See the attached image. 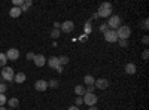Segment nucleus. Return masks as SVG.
Masks as SVG:
<instances>
[{"label":"nucleus","mask_w":149,"mask_h":110,"mask_svg":"<svg viewBox=\"0 0 149 110\" xmlns=\"http://www.w3.org/2000/svg\"><path fill=\"white\" fill-rule=\"evenodd\" d=\"M103 34H104V40H106L107 43H115V42H118L116 30H107V31L103 33Z\"/></svg>","instance_id":"423d86ee"},{"label":"nucleus","mask_w":149,"mask_h":110,"mask_svg":"<svg viewBox=\"0 0 149 110\" xmlns=\"http://www.w3.org/2000/svg\"><path fill=\"white\" fill-rule=\"evenodd\" d=\"M6 89H8V85L6 83H0V94H5Z\"/></svg>","instance_id":"393cba45"},{"label":"nucleus","mask_w":149,"mask_h":110,"mask_svg":"<svg viewBox=\"0 0 149 110\" xmlns=\"http://www.w3.org/2000/svg\"><path fill=\"white\" fill-rule=\"evenodd\" d=\"M97 15H98V18H109V17H112V3H109V2L102 3L100 6H98Z\"/></svg>","instance_id":"f257e3e1"},{"label":"nucleus","mask_w":149,"mask_h":110,"mask_svg":"<svg viewBox=\"0 0 149 110\" xmlns=\"http://www.w3.org/2000/svg\"><path fill=\"white\" fill-rule=\"evenodd\" d=\"M58 86H60V82L57 79H52L48 82V88H58Z\"/></svg>","instance_id":"412c9836"},{"label":"nucleus","mask_w":149,"mask_h":110,"mask_svg":"<svg viewBox=\"0 0 149 110\" xmlns=\"http://www.w3.org/2000/svg\"><path fill=\"white\" fill-rule=\"evenodd\" d=\"M74 94H76L78 97H84L85 95V86H82V85H76V86H74Z\"/></svg>","instance_id":"dca6fc26"},{"label":"nucleus","mask_w":149,"mask_h":110,"mask_svg":"<svg viewBox=\"0 0 149 110\" xmlns=\"http://www.w3.org/2000/svg\"><path fill=\"white\" fill-rule=\"evenodd\" d=\"M118 43H119L121 48H127L128 46V40H118Z\"/></svg>","instance_id":"bb28decb"},{"label":"nucleus","mask_w":149,"mask_h":110,"mask_svg":"<svg viewBox=\"0 0 149 110\" xmlns=\"http://www.w3.org/2000/svg\"><path fill=\"white\" fill-rule=\"evenodd\" d=\"M8 110H14V109H8Z\"/></svg>","instance_id":"ea45409f"},{"label":"nucleus","mask_w":149,"mask_h":110,"mask_svg":"<svg viewBox=\"0 0 149 110\" xmlns=\"http://www.w3.org/2000/svg\"><path fill=\"white\" fill-rule=\"evenodd\" d=\"M88 110H97V107H88Z\"/></svg>","instance_id":"58836bf2"},{"label":"nucleus","mask_w":149,"mask_h":110,"mask_svg":"<svg viewBox=\"0 0 149 110\" xmlns=\"http://www.w3.org/2000/svg\"><path fill=\"white\" fill-rule=\"evenodd\" d=\"M94 82H95V79H94L91 75H86V76L84 77V83L86 85V86H91V85H94Z\"/></svg>","instance_id":"a211bd4d"},{"label":"nucleus","mask_w":149,"mask_h":110,"mask_svg":"<svg viewBox=\"0 0 149 110\" xmlns=\"http://www.w3.org/2000/svg\"><path fill=\"white\" fill-rule=\"evenodd\" d=\"M57 71H58V73H63V66H60V67L57 68Z\"/></svg>","instance_id":"c9c22d12"},{"label":"nucleus","mask_w":149,"mask_h":110,"mask_svg":"<svg viewBox=\"0 0 149 110\" xmlns=\"http://www.w3.org/2000/svg\"><path fill=\"white\" fill-rule=\"evenodd\" d=\"M142 58H143V59H148V58H149V51H148V49H145V51H143Z\"/></svg>","instance_id":"c85d7f7f"},{"label":"nucleus","mask_w":149,"mask_h":110,"mask_svg":"<svg viewBox=\"0 0 149 110\" xmlns=\"http://www.w3.org/2000/svg\"><path fill=\"white\" fill-rule=\"evenodd\" d=\"M0 77H2L3 80H6V82H12V80H14V77H15L14 68H12V67H3L2 68V73H0Z\"/></svg>","instance_id":"7ed1b4c3"},{"label":"nucleus","mask_w":149,"mask_h":110,"mask_svg":"<svg viewBox=\"0 0 149 110\" xmlns=\"http://www.w3.org/2000/svg\"><path fill=\"white\" fill-rule=\"evenodd\" d=\"M136 71H137V67H136L134 63H128L125 66V73H127V75H134Z\"/></svg>","instance_id":"4468645a"},{"label":"nucleus","mask_w":149,"mask_h":110,"mask_svg":"<svg viewBox=\"0 0 149 110\" xmlns=\"http://www.w3.org/2000/svg\"><path fill=\"white\" fill-rule=\"evenodd\" d=\"M82 100H84V104H86L88 107H94L97 104V101H98L95 94H88V92H85V95L82 97Z\"/></svg>","instance_id":"20e7f679"},{"label":"nucleus","mask_w":149,"mask_h":110,"mask_svg":"<svg viewBox=\"0 0 149 110\" xmlns=\"http://www.w3.org/2000/svg\"><path fill=\"white\" fill-rule=\"evenodd\" d=\"M6 103H8L6 95H5V94H0V106H5Z\"/></svg>","instance_id":"5701e85b"},{"label":"nucleus","mask_w":149,"mask_h":110,"mask_svg":"<svg viewBox=\"0 0 149 110\" xmlns=\"http://www.w3.org/2000/svg\"><path fill=\"white\" fill-rule=\"evenodd\" d=\"M0 110H8V109H6L5 106H0Z\"/></svg>","instance_id":"4c0bfd02"},{"label":"nucleus","mask_w":149,"mask_h":110,"mask_svg":"<svg viewBox=\"0 0 149 110\" xmlns=\"http://www.w3.org/2000/svg\"><path fill=\"white\" fill-rule=\"evenodd\" d=\"M142 27H143L145 30H148V28H149V21H148V19H143V22H142Z\"/></svg>","instance_id":"cd10ccee"},{"label":"nucleus","mask_w":149,"mask_h":110,"mask_svg":"<svg viewBox=\"0 0 149 110\" xmlns=\"http://www.w3.org/2000/svg\"><path fill=\"white\" fill-rule=\"evenodd\" d=\"M94 86H95L97 89H102V91H104V89H107V88H109V80H107V79H104V77L95 79V82H94Z\"/></svg>","instance_id":"0eeeda50"},{"label":"nucleus","mask_w":149,"mask_h":110,"mask_svg":"<svg viewBox=\"0 0 149 110\" xmlns=\"http://www.w3.org/2000/svg\"><path fill=\"white\" fill-rule=\"evenodd\" d=\"M6 63H8V58H6V54L0 52V67H6Z\"/></svg>","instance_id":"6ab92c4d"},{"label":"nucleus","mask_w":149,"mask_h":110,"mask_svg":"<svg viewBox=\"0 0 149 110\" xmlns=\"http://www.w3.org/2000/svg\"><path fill=\"white\" fill-rule=\"evenodd\" d=\"M60 33H61L60 30H55V28H54V30L51 31V37H52V39H58V37H60Z\"/></svg>","instance_id":"4be33fe9"},{"label":"nucleus","mask_w":149,"mask_h":110,"mask_svg":"<svg viewBox=\"0 0 149 110\" xmlns=\"http://www.w3.org/2000/svg\"><path fill=\"white\" fill-rule=\"evenodd\" d=\"M24 6H26L27 9L31 6V0H24Z\"/></svg>","instance_id":"2f4dec72"},{"label":"nucleus","mask_w":149,"mask_h":110,"mask_svg":"<svg viewBox=\"0 0 149 110\" xmlns=\"http://www.w3.org/2000/svg\"><path fill=\"white\" fill-rule=\"evenodd\" d=\"M85 31H86V33H90V31H91V24H90V22H86V26H85Z\"/></svg>","instance_id":"473e14b6"},{"label":"nucleus","mask_w":149,"mask_h":110,"mask_svg":"<svg viewBox=\"0 0 149 110\" xmlns=\"http://www.w3.org/2000/svg\"><path fill=\"white\" fill-rule=\"evenodd\" d=\"M54 28H55V30H60V28H61V22L55 21V22H54Z\"/></svg>","instance_id":"c756f323"},{"label":"nucleus","mask_w":149,"mask_h":110,"mask_svg":"<svg viewBox=\"0 0 149 110\" xmlns=\"http://www.w3.org/2000/svg\"><path fill=\"white\" fill-rule=\"evenodd\" d=\"M34 89L39 91V92H45V91L48 89V82L43 80V79L36 80V82H34Z\"/></svg>","instance_id":"9d476101"},{"label":"nucleus","mask_w":149,"mask_h":110,"mask_svg":"<svg viewBox=\"0 0 149 110\" xmlns=\"http://www.w3.org/2000/svg\"><path fill=\"white\" fill-rule=\"evenodd\" d=\"M34 55H36V54H33V52H29V54H27V59H29V61H33Z\"/></svg>","instance_id":"7c9ffc66"},{"label":"nucleus","mask_w":149,"mask_h":110,"mask_svg":"<svg viewBox=\"0 0 149 110\" xmlns=\"http://www.w3.org/2000/svg\"><path fill=\"white\" fill-rule=\"evenodd\" d=\"M6 58L9 61H17L19 58V51L17 49V48H10V49H8V52H6Z\"/></svg>","instance_id":"1a4fd4ad"},{"label":"nucleus","mask_w":149,"mask_h":110,"mask_svg":"<svg viewBox=\"0 0 149 110\" xmlns=\"http://www.w3.org/2000/svg\"><path fill=\"white\" fill-rule=\"evenodd\" d=\"M142 43H143V45H148V43H149V37H148V36H145V37L142 39Z\"/></svg>","instance_id":"72a5a7b5"},{"label":"nucleus","mask_w":149,"mask_h":110,"mask_svg":"<svg viewBox=\"0 0 149 110\" xmlns=\"http://www.w3.org/2000/svg\"><path fill=\"white\" fill-rule=\"evenodd\" d=\"M119 26H121V17H118V15H112V17H109L107 27H109L110 30H116Z\"/></svg>","instance_id":"39448f33"},{"label":"nucleus","mask_w":149,"mask_h":110,"mask_svg":"<svg viewBox=\"0 0 149 110\" xmlns=\"http://www.w3.org/2000/svg\"><path fill=\"white\" fill-rule=\"evenodd\" d=\"M26 79H27V76L24 75L22 71H19V73H17V75H15L14 82H15V83H24V82H26Z\"/></svg>","instance_id":"ddd939ff"},{"label":"nucleus","mask_w":149,"mask_h":110,"mask_svg":"<svg viewBox=\"0 0 149 110\" xmlns=\"http://www.w3.org/2000/svg\"><path fill=\"white\" fill-rule=\"evenodd\" d=\"M6 104L9 106V109H15V107L19 106V101H18V98H9Z\"/></svg>","instance_id":"f3484780"},{"label":"nucleus","mask_w":149,"mask_h":110,"mask_svg":"<svg viewBox=\"0 0 149 110\" xmlns=\"http://www.w3.org/2000/svg\"><path fill=\"white\" fill-rule=\"evenodd\" d=\"M98 30H100L102 33H106V31L109 30V27H107V24H102V26H100V28H98Z\"/></svg>","instance_id":"a878e982"},{"label":"nucleus","mask_w":149,"mask_h":110,"mask_svg":"<svg viewBox=\"0 0 149 110\" xmlns=\"http://www.w3.org/2000/svg\"><path fill=\"white\" fill-rule=\"evenodd\" d=\"M67 110H79V107H76V106H70Z\"/></svg>","instance_id":"f704fd0d"},{"label":"nucleus","mask_w":149,"mask_h":110,"mask_svg":"<svg viewBox=\"0 0 149 110\" xmlns=\"http://www.w3.org/2000/svg\"><path fill=\"white\" fill-rule=\"evenodd\" d=\"M58 61H60V66H66V64H69V57L61 55V57H58Z\"/></svg>","instance_id":"aec40b11"},{"label":"nucleus","mask_w":149,"mask_h":110,"mask_svg":"<svg viewBox=\"0 0 149 110\" xmlns=\"http://www.w3.org/2000/svg\"><path fill=\"white\" fill-rule=\"evenodd\" d=\"M81 104H84L82 97H76V98H74V106H76V107H79Z\"/></svg>","instance_id":"b1692460"},{"label":"nucleus","mask_w":149,"mask_h":110,"mask_svg":"<svg viewBox=\"0 0 149 110\" xmlns=\"http://www.w3.org/2000/svg\"><path fill=\"white\" fill-rule=\"evenodd\" d=\"M21 14H22V12H21V8H15V6H14V8L9 10V17H10V18H18Z\"/></svg>","instance_id":"2eb2a0df"},{"label":"nucleus","mask_w":149,"mask_h":110,"mask_svg":"<svg viewBox=\"0 0 149 110\" xmlns=\"http://www.w3.org/2000/svg\"><path fill=\"white\" fill-rule=\"evenodd\" d=\"M116 36L118 40H128V37L131 36V28L128 26H119L116 28Z\"/></svg>","instance_id":"f03ea898"},{"label":"nucleus","mask_w":149,"mask_h":110,"mask_svg":"<svg viewBox=\"0 0 149 110\" xmlns=\"http://www.w3.org/2000/svg\"><path fill=\"white\" fill-rule=\"evenodd\" d=\"M98 18V15H97V12H94V14H93V19H97Z\"/></svg>","instance_id":"e433bc0d"},{"label":"nucleus","mask_w":149,"mask_h":110,"mask_svg":"<svg viewBox=\"0 0 149 110\" xmlns=\"http://www.w3.org/2000/svg\"><path fill=\"white\" fill-rule=\"evenodd\" d=\"M63 33H72L74 30V22L73 21H64V22H61V28H60Z\"/></svg>","instance_id":"6e6552de"},{"label":"nucleus","mask_w":149,"mask_h":110,"mask_svg":"<svg viewBox=\"0 0 149 110\" xmlns=\"http://www.w3.org/2000/svg\"><path fill=\"white\" fill-rule=\"evenodd\" d=\"M33 63L36 64V67H43L45 63H46V58H45V55H42V54H36L34 58H33Z\"/></svg>","instance_id":"9b49d317"},{"label":"nucleus","mask_w":149,"mask_h":110,"mask_svg":"<svg viewBox=\"0 0 149 110\" xmlns=\"http://www.w3.org/2000/svg\"><path fill=\"white\" fill-rule=\"evenodd\" d=\"M46 63H48V66L51 67V68H58L60 67V61H58V57H51V58H48L46 59Z\"/></svg>","instance_id":"f8f14e48"}]
</instances>
